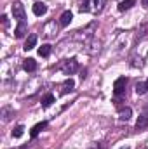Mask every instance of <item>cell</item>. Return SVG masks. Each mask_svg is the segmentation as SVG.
Returning <instances> with one entry per match:
<instances>
[{
  "label": "cell",
  "instance_id": "cell-9",
  "mask_svg": "<svg viewBox=\"0 0 148 149\" xmlns=\"http://www.w3.org/2000/svg\"><path fill=\"white\" fill-rule=\"evenodd\" d=\"M131 116H132V109H131V108H122V109L118 111V118H120L122 121L131 120Z\"/></svg>",
  "mask_w": 148,
  "mask_h": 149
},
{
  "label": "cell",
  "instance_id": "cell-21",
  "mask_svg": "<svg viewBox=\"0 0 148 149\" xmlns=\"http://www.w3.org/2000/svg\"><path fill=\"white\" fill-rule=\"evenodd\" d=\"M141 3H143V7H145V9H148V0H141Z\"/></svg>",
  "mask_w": 148,
  "mask_h": 149
},
{
  "label": "cell",
  "instance_id": "cell-8",
  "mask_svg": "<svg viewBox=\"0 0 148 149\" xmlns=\"http://www.w3.org/2000/svg\"><path fill=\"white\" fill-rule=\"evenodd\" d=\"M45 127H47V121H40V123H37V125H35V127L32 128V132H30V135H32V137L35 139V137H37L38 134H40V132H42V130L45 128Z\"/></svg>",
  "mask_w": 148,
  "mask_h": 149
},
{
  "label": "cell",
  "instance_id": "cell-11",
  "mask_svg": "<svg viewBox=\"0 0 148 149\" xmlns=\"http://www.w3.org/2000/svg\"><path fill=\"white\" fill-rule=\"evenodd\" d=\"M136 128H138V130H145V128H148V116L147 114H143V116L138 118V121H136Z\"/></svg>",
  "mask_w": 148,
  "mask_h": 149
},
{
  "label": "cell",
  "instance_id": "cell-19",
  "mask_svg": "<svg viewBox=\"0 0 148 149\" xmlns=\"http://www.w3.org/2000/svg\"><path fill=\"white\" fill-rule=\"evenodd\" d=\"M23 132H25V127L23 125H18V127H14V130H12V137H21L23 135Z\"/></svg>",
  "mask_w": 148,
  "mask_h": 149
},
{
  "label": "cell",
  "instance_id": "cell-5",
  "mask_svg": "<svg viewBox=\"0 0 148 149\" xmlns=\"http://www.w3.org/2000/svg\"><path fill=\"white\" fill-rule=\"evenodd\" d=\"M72 19H73V14H72L70 10H65V12L61 14V17H59V24L65 28V26H68V24L72 23Z\"/></svg>",
  "mask_w": 148,
  "mask_h": 149
},
{
  "label": "cell",
  "instance_id": "cell-17",
  "mask_svg": "<svg viewBox=\"0 0 148 149\" xmlns=\"http://www.w3.org/2000/svg\"><path fill=\"white\" fill-rule=\"evenodd\" d=\"M147 92H148L147 81H145V83H138V85H136V94H138V95H143V94H147Z\"/></svg>",
  "mask_w": 148,
  "mask_h": 149
},
{
  "label": "cell",
  "instance_id": "cell-18",
  "mask_svg": "<svg viewBox=\"0 0 148 149\" xmlns=\"http://www.w3.org/2000/svg\"><path fill=\"white\" fill-rule=\"evenodd\" d=\"M73 85H75V81L72 80V78H68V80L63 83V94H66L68 90H72V88H73Z\"/></svg>",
  "mask_w": 148,
  "mask_h": 149
},
{
  "label": "cell",
  "instance_id": "cell-15",
  "mask_svg": "<svg viewBox=\"0 0 148 149\" xmlns=\"http://www.w3.org/2000/svg\"><path fill=\"white\" fill-rule=\"evenodd\" d=\"M2 120L4 121H9L12 116H14V111H12V108H9V106H5V108H2Z\"/></svg>",
  "mask_w": 148,
  "mask_h": 149
},
{
  "label": "cell",
  "instance_id": "cell-10",
  "mask_svg": "<svg viewBox=\"0 0 148 149\" xmlns=\"http://www.w3.org/2000/svg\"><path fill=\"white\" fill-rule=\"evenodd\" d=\"M134 3H136V0H122V2L118 3V10H120V12H125V10H129Z\"/></svg>",
  "mask_w": 148,
  "mask_h": 149
},
{
  "label": "cell",
  "instance_id": "cell-14",
  "mask_svg": "<svg viewBox=\"0 0 148 149\" xmlns=\"http://www.w3.org/2000/svg\"><path fill=\"white\" fill-rule=\"evenodd\" d=\"M51 50H52V47H51L49 43H44V45L38 49V56H40V57H49V56H51Z\"/></svg>",
  "mask_w": 148,
  "mask_h": 149
},
{
  "label": "cell",
  "instance_id": "cell-6",
  "mask_svg": "<svg viewBox=\"0 0 148 149\" xmlns=\"http://www.w3.org/2000/svg\"><path fill=\"white\" fill-rule=\"evenodd\" d=\"M23 70H25V71H28V73L35 71V70H37V61H35V59H32V57L25 59V63H23Z\"/></svg>",
  "mask_w": 148,
  "mask_h": 149
},
{
  "label": "cell",
  "instance_id": "cell-12",
  "mask_svg": "<svg viewBox=\"0 0 148 149\" xmlns=\"http://www.w3.org/2000/svg\"><path fill=\"white\" fill-rule=\"evenodd\" d=\"M26 31H28V30H26V24H25V23H19L18 28L14 30V35H16V38H23L26 35Z\"/></svg>",
  "mask_w": 148,
  "mask_h": 149
},
{
  "label": "cell",
  "instance_id": "cell-2",
  "mask_svg": "<svg viewBox=\"0 0 148 149\" xmlns=\"http://www.w3.org/2000/svg\"><path fill=\"white\" fill-rule=\"evenodd\" d=\"M125 85H127V78L125 76H120V78L115 80V83H113V95H115L117 102H118L120 97L125 95Z\"/></svg>",
  "mask_w": 148,
  "mask_h": 149
},
{
  "label": "cell",
  "instance_id": "cell-1",
  "mask_svg": "<svg viewBox=\"0 0 148 149\" xmlns=\"http://www.w3.org/2000/svg\"><path fill=\"white\" fill-rule=\"evenodd\" d=\"M105 3H106V0H85L80 5V12H94V14H98V12L103 10Z\"/></svg>",
  "mask_w": 148,
  "mask_h": 149
},
{
  "label": "cell",
  "instance_id": "cell-4",
  "mask_svg": "<svg viewBox=\"0 0 148 149\" xmlns=\"http://www.w3.org/2000/svg\"><path fill=\"white\" fill-rule=\"evenodd\" d=\"M59 68H61V71L65 74H73L78 70V63H77V59H66Z\"/></svg>",
  "mask_w": 148,
  "mask_h": 149
},
{
  "label": "cell",
  "instance_id": "cell-22",
  "mask_svg": "<svg viewBox=\"0 0 148 149\" xmlns=\"http://www.w3.org/2000/svg\"><path fill=\"white\" fill-rule=\"evenodd\" d=\"M147 87H148V80H147Z\"/></svg>",
  "mask_w": 148,
  "mask_h": 149
},
{
  "label": "cell",
  "instance_id": "cell-3",
  "mask_svg": "<svg viewBox=\"0 0 148 149\" xmlns=\"http://www.w3.org/2000/svg\"><path fill=\"white\" fill-rule=\"evenodd\" d=\"M12 14H14V19H18L19 23H25V19H26V12H25V7H23L21 2L12 3Z\"/></svg>",
  "mask_w": 148,
  "mask_h": 149
},
{
  "label": "cell",
  "instance_id": "cell-20",
  "mask_svg": "<svg viewBox=\"0 0 148 149\" xmlns=\"http://www.w3.org/2000/svg\"><path fill=\"white\" fill-rule=\"evenodd\" d=\"M2 24H4L5 28H7V24H9V21H7V16H5V14L2 16Z\"/></svg>",
  "mask_w": 148,
  "mask_h": 149
},
{
  "label": "cell",
  "instance_id": "cell-13",
  "mask_svg": "<svg viewBox=\"0 0 148 149\" xmlns=\"http://www.w3.org/2000/svg\"><path fill=\"white\" fill-rule=\"evenodd\" d=\"M35 45H37V35H30L25 42V50H32Z\"/></svg>",
  "mask_w": 148,
  "mask_h": 149
},
{
  "label": "cell",
  "instance_id": "cell-23",
  "mask_svg": "<svg viewBox=\"0 0 148 149\" xmlns=\"http://www.w3.org/2000/svg\"><path fill=\"white\" fill-rule=\"evenodd\" d=\"M92 149H94V148H92Z\"/></svg>",
  "mask_w": 148,
  "mask_h": 149
},
{
  "label": "cell",
  "instance_id": "cell-7",
  "mask_svg": "<svg viewBox=\"0 0 148 149\" xmlns=\"http://www.w3.org/2000/svg\"><path fill=\"white\" fill-rule=\"evenodd\" d=\"M45 12H47V5H45L44 2L33 3V14H35V16H44Z\"/></svg>",
  "mask_w": 148,
  "mask_h": 149
},
{
  "label": "cell",
  "instance_id": "cell-16",
  "mask_svg": "<svg viewBox=\"0 0 148 149\" xmlns=\"http://www.w3.org/2000/svg\"><path fill=\"white\" fill-rule=\"evenodd\" d=\"M52 102H54V95H52V94H45V95L42 97V108H49Z\"/></svg>",
  "mask_w": 148,
  "mask_h": 149
}]
</instances>
